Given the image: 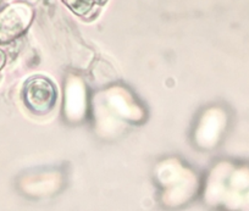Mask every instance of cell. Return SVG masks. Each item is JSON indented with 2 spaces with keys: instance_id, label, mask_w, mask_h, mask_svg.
Returning a JSON list of instances; mask_svg holds the SVG:
<instances>
[{
  "instance_id": "cell-2",
  "label": "cell",
  "mask_w": 249,
  "mask_h": 211,
  "mask_svg": "<svg viewBox=\"0 0 249 211\" xmlns=\"http://www.w3.org/2000/svg\"><path fill=\"white\" fill-rule=\"evenodd\" d=\"M33 13L25 4H14L0 13V43H9L28 28Z\"/></svg>"
},
{
  "instance_id": "cell-3",
  "label": "cell",
  "mask_w": 249,
  "mask_h": 211,
  "mask_svg": "<svg viewBox=\"0 0 249 211\" xmlns=\"http://www.w3.org/2000/svg\"><path fill=\"white\" fill-rule=\"evenodd\" d=\"M75 13L83 15L92 9L94 4L104 3V0H64Z\"/></svg>"
},
{
  "instance_id": "cell-4",
  "label": "cell",
  "mask_w": 249,
  "mask_h": 211,
  "mask_svg": "<svg viewBox=\"0 0 249 211\" xmlns=\"http://www.w3.org/2000/svg\"><path fill=\"white\" fill-rule=\"evenodd\" d=\"M5 62H6V55H5V53H4L3 50L0 49V70L3 69L4 65H5Z\"/></svg>"
},
{
  "instance_id": "cell-1",
  "label": "cell",
  "mask_w": 249,
  "mask_h": 211,
  "mask_svg": "<svg viewBox=\"0 0 249 211\" xmlns=\"http://www.w3.org/2000/svg\"><path fill=\"white\" fill-rule=\"evenodd\" d=\"M22 98L31 111L37 115H45L52 111L56 104L57 90L54 83L47 77L36 76L25 83Z\"/></svg>"
}]
</instances>
